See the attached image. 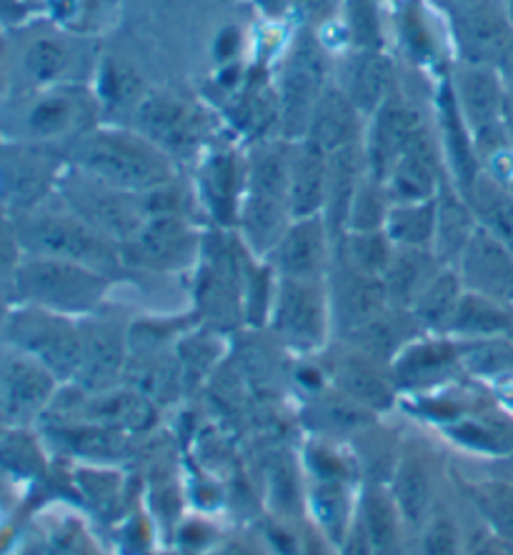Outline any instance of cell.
Returning <instances> with one entry per match:
<instances>
[{"label":"cell","mask_w":513,"mask_h":555,"mask_svg":"<svg viewBox=\"0 0 513 555\" xmlns=\"http://www.w3.org/2000/svg\"><path fill=\"white\" fill-rule=\"evenodd\" d=\"M453 18L459 63L501 70L513 48V26L501 0H463L456 3Z\"/></svg>","instance_id":"4fadbf2b"},{"label":"cell","mask_w":513,"mask_h":555,"mask_svg":"<svg viewBox=\"0 0 513 555\" xmlns=\"http://www.w3.org/2000/svg\"><path fill=\"white\" fill-rule=\"evenodd\" d=\"M398 38H401L403 53L409 55L411 63L416 65H436L441 61V43H438L434 26H431L428 15L416 0L403 3L401 13L396 21Z\"/></svg>","instance_id":"60d3db41"},{"label":"cell","mask_w":513,"mask_h":555,"mask_svg":"<svg viewBox=\"0 0 513 555\" xmlns=\"http://www.w3.org/2000/svg\"><path fill=\"white\" fill-rule=\"evenodd\" d=\"M133 130L149 138L170 160H189L214 133V120L198 105L166 91H149L133 113Z\"/></svg>","instance_id":"9c48e42d"},{"label":"cell","mask_w":513,"mask_h":555,"mask_svg":"<svg viewBox=\"0 0 513 555\" xmlns=\"http://www.w3.org/2000/svg\"><path fill=\"white\" fill-rule=\"evenodd\" d=\"M436 135L444 151V163L449 168L451 183L466 195L476 178L484 173L478 160L476 141L466 120L461 116L459 101H456L451 78H446L436 91Z\"/></svg>","instance_id":"ac0fdd59"},{"label":"cell","mask_w":513,"mask_h":555,"mask_svg":"<svg viewBox=\"0 0 513 555\" xmlns=\"http://www.w3.org/2000/svg\"><path fill=\"white\" fill-rule=\"evenodd\" d=\"M329 59L311 33H304L283 61L275 83L279 95V138L288 143L304 141L311 128L321 95L331 86Z\"/></svg>","instance_id":"ba28073f"},{"label":"cell","mask_w":513,"mask_h":555,"mask_svg":"<svg viewBox=\"0 0 513 555\" xmlns=\"http://www.w3.org/2000/svg\"><path fill=\"white\" fill-rule=\"evenodd\" d=\"M273 336L298 353L323 348L331 325V304L325 281H291L279 278L268 315Z\"/></svg>","instance_id":"30bf717a"},{"label":"cell","mask_w":513,"mask_h":555,"mask_svg":"<svg viewBox=\"0 0 513 555\" xmlns=\"http://www.w3.org/2000/svg\"><path fill=\"white\" fill-rule=\"evenodd\" d=\"M65 163L53 145L8 143L0 153V208L8 218L53 198Z\"/></svg>","instance_id":"8fae6325"},{"label":"cell","mask_w":513,"mask_h":555,"mask_svg":"<svg viewBox=\"0 0 513 555\" xmlns=\"http://www.w3.org/2000/svg\"><path fill=\"white\" fill-rule=\"evenodd\" d=\"M93 93L101 105L103 116H133L138 105L149 93L145 80L133 65L118 59H103L95 65V86Z\"/></svg>","instance_id":"4dcf8cb0"},{"label":"cell","mask_w":513,"mask_h":555,"mask_svg":"<svg viewBox=\"0 0 513 555\" xmlns=\"http://www.w3.org/2000/svg\"><path fill=\"white\" fill-rule=\"evenodd\" d=\"M441 266L431 250L416 248H396L394 258L384 273V285L388 293V304L394 308L409 310L419 293L426 288L431 278H434Z\"/></svg>","instance_id":"f546056e"},{"label":"cell","mask_w":513,"mask_h":555,"mask_svg":"<svg viewBox=\"0 0 513 555\" xmlns=\"http://www.w3.org/2000/svg\"><path fill=\"white\" fill-rule=\"evenodd\" d=\"M8 220L13 223L26 256L70 260V263L88 266L105 275H116L124 266L118 243L105 238L68 206H63L59 195H55V203L48 198L40 206Z\"/></svg>","instance_id":"3957f363"},{"label":"cell","mask_w":513,"mask_h":555,"mask_svg":"<svg viewBox=\"0 0 513 555\" xmlns=\"http://www.w3.org/2000/svg\"><path fill=\"white\" fill-rule=\"evenodd\" d=\"M501 3H503V11H506V15H509L511 26H513V0H501Z\"/></svg>","instance_id":"680465c9"},{"label":"cell","mask_w":513,"mask_h":555,"mask_svg":"<svg viewBox=\"0 0 513 555\" xmlns=\"http://www.w3.org/2000/svg\"><path fill=\"white\" fill-rule=\"evenodd\" d=\"M101 105L93 88L80 83H59L48 88H36L28 98H23L11 118L13 143L59 145L68 143V149L78 138L98 128Z\"/></svg>","instance_id":"5b68a950"},{"label":"cell","mask_w":513,"mask_h":555,"mask_svg":"<svg viewBox=\"0 0 513 555\" xmlns=\"http://www.w3.org/2000/svg\"><path fill=\"white\" fill-rule=\"evenodd\" d=\"M456 358H459V348L451 340H421L413 343V346H406L396 356L394 375L398 383L419 386V383L444 375L451 369Z\"/></svg>","instance_id":"8d00e7d4"},{"label":"cell","mask_w":513,"mask_h":555,"mask_svg":"<svg viewBox=\"0 0 513 555\" xmlns=\"http://www.w3.org/2000/svg\"><path fill=\"white\" fill-rule=\"evenodd\" d=\"M203 235L183 214H156L143 220L133 238L120 246L124 266L156 273L185 271L198 263Z\"/></svg>","instance_id":"7c38bea8"},{"label":"cell","mask_w":513,"mask_h":555,"mask_svg":"<svg viewBox=\"0 0 513 555\" xmlns=\"http://www.w3.org/2000/svg\"><path fill=\"white\" fill-rule=\"evenodd\" d=\"M30 438L33 436H28L23 428L5 433L0 438V468L21 478H30L43 470V453L38 451V446Z\"/></svg>","instance_id":"f6af8a7d"},{"label":"cell","mask_w":513,"mask_h":555,"mask_svg":"<svg viewBox=\"0 0 513 555\" xmlns=\"http://www.w3.org/2000/svg\"><path fill=\"white\" fill-rule=\"evenodd\" d=\"M441 166V155L403 151L384 183L390 206H396V203L434 201L438 191H441V183L446 181Z\"/></svg>","instance_id":"4316f807"},{"label":"cell","mask_w":513,"mask_h":555,"mask_svg":"<svg viewBox=\"0 0 513 555\" xmlns=\"http://www.w3.org/2000/svg\"><path fill=\"white\" fill-rule=\"evenodd\" d=\"M304 5L308 13L316 15V18H323V15L336 5V0H304Z\"/></svg>","instance_id":"11a10c76"},{"label":"cell","mask_w":513,"mask_h":555,"mask_svg":"<svg viewBox=\"0 0 513 555\" xmlns=\"http://www.w3.org/2000/svg\"><path fill=\"white\" fill-rule=\"evenodd\" d=\"M214 555H268V553L260 551L258 545H254V543L239 541V538H235V541H228L223 545H218Z\"/></svg>","instance_id":"f907efd6"},{"label":"cell","mask_w":513,"mask_h":555,"mask_svg":"<svg viewBox=\"0 0 513 555\" xmlns=\"http://www.w3.org/2000/svg\"><path fill=\"white\" fill-rule=\"evenodd\" d=\"M501 70H503V80H506V88H509V93L513 95V48H511V53L506 55V61H503Z\"/></svg>","instance_id":"9f6ffc18"},{"label":"cell","mask_w":513,"mask_h":555,"mask_svg":"<svg viewBox=\"0 0 513 555\" xmlns=\"http://www.w3.org/2000/svg\"><path fill=\"white\" fill-rule=\"evenodd\" d=\"M226 116L241 130L243 135L254 138L256 143L279 138V95L264 78L243 80L239 93L233 95Z\"/></svg>","instance_id":"83f0119b"},{"label":"cell","mask_w":513,"mask_h":555,"mask_svg":"<svg viewBox=\"0 0 513 555\" xmlns=\"http://www.w3.org/2000/svg\"><path fill=\"white\" fill-rule=\"evenodd\" d=\"M453 3H463V0H453Z\"/></svg>","instance_id":"94428289"},{"label":"cell","mask_w":513,"mask_h":555,"mask_svg":"<svg viewBox=\"0 0 513 555\" xmlns=\"http://www.w3.org/2000/svg\"><path fill=\"white\" fill-rule=\"evenodd\" d=\"M363 176L365 166L361 145L329 153V181H325V201L321 216L333 243L348 233V216H351L356 191L361 185Z\"/></svg>","instance_id":"cb8c5ba5"},{"label":"cell","mask_w":513,"mask_h":555,"mask_svg":"<svg viewBox=\"0 0 513 555\" xmlns=\"http://www.w3.org/2000/svg\"><path fill=\"white\" fill-rule=\"evenodd\" d=\"M463 198L474 210L478 228H484L486 233H491L493 238L506 243L513 250V195L509 185L501 183L499 178L482 173Z\"/></svg>","instance_id":"836d02e7"},{"label":"cell","mask_w":513,"mask_h":555,"mask_svg":"<svg viewBox=\"0 0 513 555\" xmlns=\"http://www.w3.org/2000/svg\"><path fill=\"white\" fill-rule=\"evenodd\" d=\"M325 288H329L331 315L344 336H351L390 308L384 278L358 271L338 256L331 258Z\"/></svg>","instance_id":"9a60e30c"},{"label":"cell","mask_w":513,"mask_h":555,"mask_svg":"<svg viewBox=\"0 0 513 555\" xmlns=\"http://www.w3.org/2000/svg\"><path fill=\"white\" fill-rule=\"evenodd\" d=\"M396 246L390 243L386 231H369V233H346L333 243V256L344 258L346 263L363 273L384 278L386 268L394 258Z\"/></svg>","instance_id":"ab89813d"},{"label":"cell","mask_w":513,"mask_h":555,"mask_svg":"<svg viewBox=\"0 0 513 555\" xmlns=\"http://www.w3.org/2000/svg\"><path fill=\"white\" fill-rule=\"evenodd\" d=\"M26 258L11 220H0V283H13V275Z\"/></svg>","instance_id":"681fc988"},{"label":"cell","mask_w":513,"mask_h":555,"mask_svg":"<svg viewBox=\"0 0 513 555\" xmlns=\"http://www.w3.org/2000/svg\"><path fill=\"white\" fill-rule=\"evenodd\" d=\"M388 210H390V198L384 183L363 176V181L356 191L351 216H348V233L384 231Z\"/></svg>","instance_id":"7bdbcfd3"},{"label":"cell","mask_w":513,"mask_h":555,"mask_svg":"<svg viewBox=\"0 0 513 555\" xmlns=\"http://www.w3.org/2000/svg\"><path fill=\"white\" fill-rule=\"evenodd\" d=\"M463 288L499 304H513V250L478 228L456 266Z\"/></svg>","instance_id":"d6986e66"},{"label":"cell","mask_w":513,"mask_h":555,"mask_svg":"<svg viewBox=\"0 0 513 555\" xmlns=\"http://www.w3.org/2000/svg\"><path fill=\"white\" fill-rule=\"evenodd\" d=\"M59 388L61 380L43 363L0 343V411H3V418L18 423V426L40 418Z\"/></svg>","instance_id":"5bb4252c"},{"label":"cell","mask_w":513,"mask_h":555,"mask_svg":"<svg viewBox=\"0 0 513 555\" xmlns=\"http://www.w3.org/2000/svg\"><path fill=\"white\" fill-rule=\"evenodd\" d=\"M401 511L386 486H365L358 501V524L369 538L373 555H398L401 551Z\"/></svg>","instance_id":"f1b7e54d"},{"label":"cell","mask_w":513,"mask_h":555,"mask_svg":"<svg viewBox=\"0 0 513 555\" xmlns=\"http://www.w3.org/2000/svg\"><path fill=\"white\" fill-rule=\"evenodd\" d=\"M331 378L338 393L351 398L365 411H386V408L394 405V383L379 371L376 361L358 353L356 348L351 353L341 356L338 361H333Z\"/></svg>","instance_id":"484cf974"},{"label":"cell","mask_w":513,"mask_h":555,"mask_svg":"<svg viewBox=\"0 0 513 555\" xmlns=\"http://www.w3.org/2000/svg\"><path fill=\"white\" fill-rule=\"evenodd\" d=\"M476 231L478 223L469 201L451 183V178H446L436 195V235L431 253L441 266L456 268Z\"/></svg>","instance_id":"603a6c76"},{"label":"cell","mask_w":513,"mask_h":555,"mask_svg":"<svg viewBox=\"0 0 513 555\" xmlns=\"http://www.w3.org/2000/svg\"><path fill=\"white\" fill-rule=\"evenodd\" d=\"M509 191H511V195H513V181L509 183Z\"/></svg>","instance_id":"91938a15"},{"label":"cell","mask_w":513,"mask_h":555,"mask_svg":"<svg viewBox=\"0 0 513 555\" xmlns=\"http://www.w3.org/2000/svg\"><path fill=\"white\" fill-rule=\"evenodd\" d=\"M260 13H266L268 18H281L288 11L293 0H254Z\"/></svg>","instance_id":"f5cc1de1"},{"label":"cell","mask_w":513,"mask_h":555,"mask_svg":"<svg viewBox=\"0 0 513 555\" xmlns=\"http://www.w3.org/2000/svg\"><path fill=\"white\" fill-rule=\"evenodd\" d=\"M275 283L279 275L273 268L260 258H251L243 273V321L251 328H264L268 325V315H271Z\"/></svg>","instance_id":"b9f144b4"},{"label":"cell","mask_w":513,"mask_h":555,"mask_svg":"<svg viewBox=\"0 0 513 555\" xmlns=\"http://www.w3.org/2000/svg\"><path fill=\"white\" fill-rule=\"evenodd\" d=\"M218 358V343L210 333H195L176 343V361L181 369V380H198Z\"/></svg>","instance_id":"bcb514c9"},{"label":"cell","mask_w":513,"mask_h":555,"mask_svg":"<svg viewBox=\"0 0 513 555\" xmlns=\"http://www.w3.org/2000/svg\"><path fill=\"white\" fill-rule=\"evenodd\" d=\"M476 505L501 535L513 541V488H486L476 495Z\"/></svg>","instance_id":"7dc6e473"},{"label":"cell","mask_w":513,"mask_h":555,"mask_svg":"<svg viewBox=\"0 0 513 555\" xmlns=\"http://www.w3.org/2000/svg\"><path fill=\"white\" fill-rule=\"evenodd\" d=\"M26 18V5L21 0H0V23H21Z\"/></svg>","instance_id":"816d5d0a"},{"label":"cell","mask_w":513,"mask_h":555,"mask_svg":"<svg viewBox=\"0 0 513 555\" xmlns=\"http://www.w3.org/2000/svg\"><path fill=\"white\" fill-rule=\"evenodd\" d=\"M336 86L371 118L398 88L396 63L384 51H356L341 65Z\"/></svg>","instance_id":"44dd1931"},{"label":"cell","mask_w":513,"mask_h":555,"mask_svg":"<svg viewBox=\"0 0 513 555\" xmlns=\"http://www.w3.org/2000/svg\"><path fill=\"white\" fill-rule=\"evenodd\" d=\"M11 298H13L11 285L0 283V336H3V325L8 321V313H11V308L15 304V300H11Z\"/></svg>","instance_id":"db71d44e"},{"label":"cell","mask_w":513,"mask_h":555,"mask_svg":"<svg viewBox=\"0 0 513 555\" xmlns=\"http://www.w3.org/2000/svg\"><path fill=\"white\" fill-rule=\"evenodd\" d=\"M390 495L401 511L406 524L416 526L419 520L426 518L431 508V478L423 463L406 455L396 463L394 478H390Z\"/></svg>","instance_id":"74e56055"},{"label":"cell","mask_w":513,"mask_h":555,"mask_svg":"<svg viewBox=\"0 0 513 555\" xmlns=\"http://www.w3.org/2000/svg\"><path fill=\"white\" fill-rule=\"evenodd\" d=\"M346 26L356 51H384L386 40L376 0H346Z\"/></svg>","instance_id":"ee69618b"},{"label":"cell","mask_w":513,"mask_h":555,"mask_svg":"<svg viewBox=\"0 0 513 555\" xmlns=\"http://www.w3.org/2000/svg\"><path fill=\"white\" fill-rule=\"evenodd\" d=\"M111 278L70 260L26 256L13 275L11 291L15 304L46 308L68 318H88L98 313L108 296Z\"/></svg>","instance_id":"277c9868"},{"label":"cell","mask_w":513,"mask_h":555,"mask_svg":"<svg viewBox=\"0 0 513 555\" xmlns=\"http://www.w3.org/2000/svg\"><path fill=\"white\" fill-rule=\"evenodd\" d=\"M291 149L283 138L254 143L246 158V188H243L239 235L256 258L264 260L291 225Z\"/></svg>","instance_id":"7a4b0ae2"},{"label":"cell","mask_w":513,"mask_h":555,"mask_svg":"<svg viewBox=\"0 0 513 555\" xmlns=\"http://www.w3.org/2000/svg\"><path fill=\"white\" fill-rule=\"evenodd\" d=\"M384 231L396 248L431 250L436 235V198L390 206Z\"/></svg>","instance_id":"d590c367"},{"label":"cell","mask_w":513,"mask_h":555,"mask_svg":"<svg viewBox=\"0 0 513 555\" xmlns=\"http://www.w3.org/2000/svg\"><path fill=\"white\" fill-rule=\"evenodd\" d=\"M68 163L98 181L138 195L176 181V163L149 138L128 128H93L70 145Z\"/></svg>","instance_id":"6da1fadb"},{"label":"cell","mask_w":513,"mask_h":555,"mask_svg":"<svg viewBox=\"0 0 513 555\" xmlns=\"http://www.w3.org/2000/svg\"><path fill=\"white\" fill-rule=\"evenodd\" d=\"M246 158L231 149L210 151L198 166V198L218 228L239 225Z\"/></svg>","instance_id":"ffe728a7"},{"label":"cell","mask_w":513,"mask_h":555,"mask_svg":"<svg viewBox=\"0 0 513 555\" xmlns=\"http://www.w3.org/2000/svg\"><path fill=\"white\" fill-rule=\"evenodd\" d=\"M511 331L513 315L509 313L506 304L466 291L459 308H456L446 336H459L463 340H493Z\"/></svg>","instance_id":"1f68e13d"},{"label":"cell","mask_w":513,"mask_h":555,"mask_svg":"<svg viewBox=\"0 0 513 555\" xmlns=\"http://www.w3.org/2000/svg\"><path fill=\"white\" fill-rule=\"evenodd\" d=\"M0 343L36 358L61 383L76 380L80 358H84L80 318H68L26 304H13Z\"/></svg>","instance_id":"8992f818"},{"label":"cell","mask_w":513,"mask_h":555,"mask_svg":"<svg viewBox=\"0 0 513 555\" xmlns=\"http://www.w3.org/2000/svg\"><path fill=\"white\" fill-rule=\"evenodd\" d=\"M463 293H466V288H463L459 271L456 268H441V271L431 278L426 288L419 293V298L413 300L409 313L419 323V328L446 333L456 308L461 304Z\"/></svg>","instance_id":"d6a6232c"},{"label":"cell","mask_w":513,"mask_h":555,"mask_svg":"<svg viewBox=\"0 0 513 555\" xmlns=\"http://www.w3.org/2000/svg\"><path fill=\"white\" fill-rule=\"evenodd\" d=\"M333 258V241L323 216L291 220L286 233L264 258L273 273L291 281H325Z\"/></svg>","instance_id":"2e32d148"},{"label":"cell","mask_w":513,"mask_h":555,"mask_svg":"<svg viewBox=\"0 0 513 555\" xmlns=\"http://www.w3.org/2000/svg\"><path fill=\"white\" fill-rule=\"evenodd\" d=\"M70 65L73 53L61 38H36L26 48V53H23V70H26L33 91L36 88L70 83Z\"/></svg>","instance_id":"f35d334b"},{"label":"cell","mask_w":513,"mask_h":555,"mask_svg":"<svg viewBox=\"0 0 513 555\" xmlns=\"http://www.w3.org/2000/svg\"><path fill=\"white\" fill-rule=\"evenodd\" d=\"M84 333V358L76 375V386L93 393H105L116 386L128 363V336L116 321L98 313L80 318Z\"/></svg>","instance_id":"e0dca14e"},{"label":"cell","mask_w":513,"mask_h":555,"mask_svg":"<svg viewBox=\"0 0 513 555\" xmlns=\"http://www.w3.org/2000/svg\"><path fill=\"white\" fill-rule=\"evenodd\" d=\"M325 181H329V153L313 141L293 143L288 195L291 214L296 218L321 216L325 201Z\"/></svg>","instance_id":"d4e9b609"},{"label":"cell","mask_w":513,"mask_h":555,"mask_svg":"<svg viewBox=\"0 0 513 555\" xmlns=\"http://www.w3.org/2000/svg\"><path fill=\"white\" fill-rule=\"evenodd\" d=\"M365 120L369 118L356 108L351 98L341 91L336 83H331L321 95L319 108L313 113L311 128H308L306 138L316 145H321L325 153L351 149V145L363 143Z\"/></svg>","instance_id":"7402d4cb"},{"label":"cell","mask_w":513,"mask_h":555,"mask_svg":"<svg viewBox=\"0 0 513 555\" xmlns=\"http://www.w3.org/2000/svg\"><path fill=\"white\" fill-rule=\"evenodd\" d=\"M55 195L68 206L78 218H84L88 225H93L98 233L111 238L118 246L133 238L138 228L143 225L145 206L143 193H128L120 188L98 181V178L84 173L65 163L63 173L55 185Z\"/></svg>","instance_id":"52a82bcc"},{"label":"cell","mask_w":513,"mask_h":555,"mask_svg":"<svg viewBox=\"0 0 513 555\" xmlns=\"http://www.w3.org/2000/svg\"><path fill=\"white\" fill-rule=\"evenodd\" d=\"M471 555H503V551L496 543L484 541V543H478L474 551H471Z\"/></svg>","instance_id":"6f0895ef"},{"label":"cell","mask_w":513,"mask_h":555,"mask_svg":"<svg viewBox=\"0 0 513 555\" xmlns=\"http://www.w3.org/2000/svg\"><path fill=\"white\" fill-rule=\"evenodd\" d=\"M311 508L325 541L341 548L354 528V503L346 488V476H316Z\"/></svg>","instance_id":"e575fe53"},{"label":"cell","mask_w":513,"mask_h":555,"mask_svg":"<svg viewBox=\"0 0 513 555\" xmlns=\"http://www.w3.org/2000/svg\"><path fill=\"white\" fill-rule=\"evenodd\" d=\"M423 555H461V533L451 518L438 516L423 530Z\"/></svg>","instance_id":"c3c4849f"}]
</instances>
